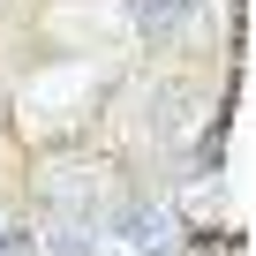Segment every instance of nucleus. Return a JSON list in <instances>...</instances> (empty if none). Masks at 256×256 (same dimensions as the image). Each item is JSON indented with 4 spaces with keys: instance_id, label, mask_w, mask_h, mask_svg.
I'll list each match as a JSON object with an SVG mask.
<instances>
[{
    "instance_id": "1",
    "label": "nucleus",
    "mask_w": 256,
    "mask_h": 256,
    "mask_svg": "<svg viewBox=\"0 0 256 256\" xmlns=\"http://www.w3.org/2000/svg\"><path fill=\"white\" fill-rule=\"evenodd\" d=\"M120 226H128V241H136V248H166V241H174V226H166V211H128Z\"/></svg>"
},
{
    "instance_id": "2",
    "label": "nucleus",
    "mask_w": 256,
    "mask_h": 256,
    "mask_svg": "<svg viewBox=\"0 0 256 256\" xmlns=\"http://www.w3.org/2000/svg\"><path fill=\"white\" fill-rule=\"evenodd\" d=\"M181 8H188V0H136V23H144V30H174Z\"/></svg>"
}]
</instances>
